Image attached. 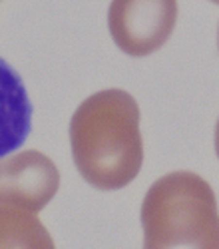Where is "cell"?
<instances>
[{
    "label": "cell",
    "mask_w": 219,
    "mask_h": 249,
    "mask_svg": "<svg viewBox=\"0 0 219 249\" xmlns=\"http://www.w3.org/2000/svg\"><path fill=\"white\" fill-rule=\"evenodd\" d=\"M146 249H217L219 219L211 185L193 172H173L152 183L142 203Z\"/></svg>",
    "instance_id": "obj_2"
},
{
    "label": "cell",
    "mask_w": 219,
    "mask_h": 249,
    "mask_svg": "<svg viewBox=\"0 0 219 249\" xmlns=\"http://www.w3.org/2000/svg\"><path fill=\"white\" fill-rule=\"evenodd\" d=\"M60 188L56 163L42 152L26 150L0 160V205L38 213Z\"/></svg>",
    "instance_id": "obj_4"
},
{
    "label": "cell",
    "mask_w": 219,
    "mask_h": 249,
    "mask_svg": "<svg viewBox=\"0 0 219 249\" xmlns=\"http://www.w3.org/2000/svg\"><path fill=\"white\" fill-rule=\"evenodd\" d=\"M54 241L36 213L0 205V249H52Z\"/></svg>",
    "instance_id": "obj_6"
},
{
    "label": "cell",
    "mask_w": 219,
    "mask_h": 249,
    "mask_svg": "<svg viewBox=\"0 0 219 249\" xmlns=\"http://www.w3.org/2000/svg\"><path fill=\"white\" fill-rule=\"evenodd\" d=\"M74 163L92 188L114 192L130 185L144 163L139 108L124 90H102L86 98L70 122Z\"/></svg>",
    "instance_id": "obj_1"
},
{
    "label": "cell",
    "mask_w": 219,
    "mask_h": 249,
    "mask_svg": "<svg viewBox=\"0 0 219 249\" xmlns=\"http://www.w3.org/2000/svg\"><path fill=\"white\" fill-rule=\"evenodd\" d=\"M177 22V0H112L108 28L116 46L134 58L162 48Z\"/></svg>",
    "instance_id": "obj_3"
},
{
    "label": "cell",
    "mask_w": 219,
    "mask_h": 249,
    "mask_svg": "<svg viewBox=\"0 0 219 249\" xmlns=\"http://www.w3.org/2000/svg\"><path fill=\"white\" fill-rule=\"evenodd\" d=\"M32 112L22 78L0 58V158L24 146L32 130Z\"/></svg>",
    "instance_id": "obj_5"
},
{
    "label": "cell",
    "mask_w": 219,
    "mask_h": 249,
    "mask_svg": "<svg viewBox=\"0 0 219 249\" xmlns=\"http://www.w3.org/2000/svg\"><path fill=\"white\" fill-rule=\"evenodd\" d=\"M211 2H217V0H211Z\"/></svg>",
    "instance_id": "obj_7"
}]
</instances>
